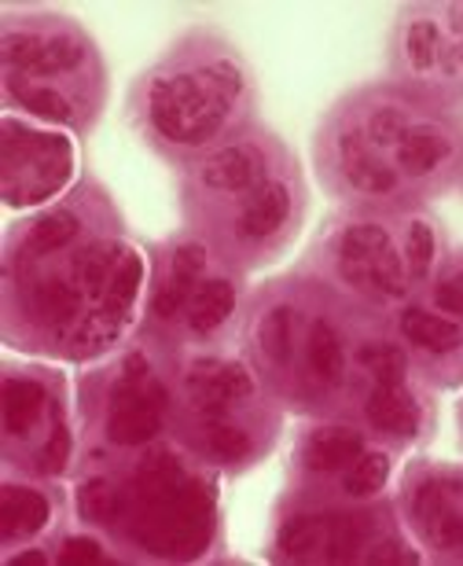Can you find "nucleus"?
Returning <instances> with one entry per match:
<instances>
[{"label":"nucleus","instance_id":"nucleus-6","mask_svg":"<svg viewBox=\"0 0 463 566\" xmlns=\"http://www.w3.org/2000/svg\"><path fill=\"white\" fill-rule=\"evenodd\" d=\"M74 151L63 137L19 126L15 115H4V199L8 207L49 199L71 177Z\"/></svg>","mask_w":463,"mask_h":566},{"label":"nucleus","instance_id":"nucleus-3","mask_svg":"<svg viewBox=\"0 0 463 566\" xmlns=\"http://www.w3.org/2000/svg\"><path fill=\"white\" fill-rule=\"evenodd\" d=\"M122 515L129 518L133 537L155 556H199L213 530L207 485L191 479L169 452H151L140 463L133 490H122Z\"/></svg>","mask_w":463,"mask_h":566},{"label":"nucleus","instance_id":"nucleus-19","mask_svg":"<svg viewBox=\"0 0 463 566\" xmlns=\"http://www.w3.org/2000/svg\"><path fill=\"white\" fill-rule=\"evenodd\" d=\"M306 365H309V376L320 382V387H335V382H343L346 349H343V338H338V332L327 321H313V327H309Z\"/></svg>","mask_w":463,"mask_h":566},{"label":"nucleus","instance_id":"nucleus-15","mask_svg":"<svg viewBox=\"0 0 463 566\" xmlns=\"http://www.w3.org/2000/svg\"><path fill=\"white\" fill-rule=\"evenodd\" d=\"M49 518H52V504L44 493L15 482H8L0 490V541L4 545H15L19 537L38 534V530L49 526Z\"/></svg>","mask_w":463,"mask_h":566},{"label":"nucleus","instance_id":"nucleus-1","mask_svg":"<svg viewBox=\"0 0 463 566\" xmlns=\"http://www.w3.org/2000/svg\"><path fill=\"white\" fill-rule=\"evenodd\" d=\"M11 283L27 321L49 343H88L99 327L115 332L137 302L144 262L115 243L82 247L60 269L11 258Z\"/></svg>","mask_w":463,"mask_h":566},{"label":"nucleus","instance_id":"nucleus-16","mask_svg":"<svg viewBox=\"0 0 463 566\" xmlns=\"http://www.w3.org/2000/svg\"><path fill=\"white\" fill-rule=\"evenodd\" d=\"M365 416L371 427L390 438H412L415 427H420V405H415L412 394L404 390V379L376 382L365 401Z\"/></svg>","mask_w":463,"mask_h":566},{"label":"nucleus","instance_id":"nucleus-12","mask_svg":"<svg viewBox=\"0 0 463 566\" xmlns=\"http://www.w3.org/2000/svg\"><path fill=\"white\" fill-rule=\"evenodd\" d=\"M265 177L273 174H269L265 151L257 144H229L199 166V185L210 196H243L254 185H262Z\"/></svg>","mask_w":463,"mask_h":566},{"label":"nucleus","instance_id":"nucleus-27","mask_svg":"<svg viewBox=\"0 0 463 566\" xmlns=\"http://www.w3.org/2000/svg\"><path fill=\"white\" fill-rule=\"evenodd\" d=\"M207 449L218 460H243L246 452H251V438H246V430L232 427L229 420H210L207 423Z\"/></svg>","mask_w":463,"mask_h":566},{"label":"nucleus","instance_id":"nucleus-11","mask_svg":"<svg viewBox=\"0 0 463 566\" xmlns=\"http://www.w3.org/2000/svg\"><path fill=\"white\" fill-rule=\"evenodd\" d=\"M63 420L55 416V401L49 387L33 376L8 371L4 376V446L19 449L30 441L41 427H60Z\"/></svg>","mask_w":463,"mask_h":566},{"label":"nucleus","instance_id":"nucleus-14","mask_svg":"<svg viewBox=\"0 0 463 566\" xmlns=\"http://www.w3.org/2000/svg\"><path fill=\"white\" fill-rule=\"evenodd\" d=\"M202 273H207V254H202V247H196V243L177 247L169 276L162 287H158L155 305H151L158 321H173L180 310H188L191 294H196V287L202 283Z\"/></svg>","mask_w":463,"mask_h":566},{"label":"nucleus","instance_id":"nucleus-7","mask_svg":"<svg viewBox=\"0 0 463 566\" xmlns=\"http://www.w3.org/2000/svg\"><path fill=\"white\" fill-rule=\"evenodd\" d=\"M335 265L349 287L371 294V298H398L404 294V262L382 224L360 221L335 240Z\"/></svg>","mask_w":463,"mask_h":566},{"label":"nucleus","instance_id":"nucleus-2","mask_svg":"<svg viewBox=\"0 0 463 566\" xmlns=\"http://www.w3.org/2000/svg\"><path fill=\"white\" fill-rule=\"evenodd\" d=\"M246 104V74L229 52L173 55L144 85V118L155 140L177 151L207 147Z\"/></svg>","mask_w":463,"mask_h":566},{"label":"nucleus","instance_id":"nucleus-20","mask_svg":"<svg viewBox=\"0 0 463 566\" xmlns=\"http://www.w3.org/2000/svg\"><path fill=\"white\" fill-rule=\"evenodd\" d=\"M235 310V287L229 280H202L188 302V327L199 335H210L229 321Z\"/></svg>","mask_w":463,"mask_h":566},{"label":"nucleus","instance_id":"nucleus-4","mask_svg":"<svg viewBox=\"0 0 463 566\" xmlns=\"http://www.w3.org/2000/svg\"><path fill=\"white\" fill-rule=\"evenodd\" d=\"M4 82L52 85V77L77 74L88 60V41L66 19H4Z\"/></svg>","mask_w":463,"mask_h":566},{"label":"nucleus","instance_id":"nucleus-26","mask_svg":"<svg viewBox=\"0 0 463 566\" xmlns=\"http://www.w3.org/2000/svg\"><path fill=\"white\" fill-rule=\"evenodd\" d=\"M404 262H409L412 280H427L434 265V229L427 221L409 224V240H404Z\"/></svg>","mask_w":463,"mask_h":566},{"label":"nucleus","instance_id":"nucleus-18","mask_svg":"<svg viewBox=\"0 0 463 566\" xmlns=\"http://www.w3.org/2000/svg\"><path fill=\"white\" fill-rule=\"evenodd\" d=\"M77 232H82V218H77V210L71 207H60V210H49L44 218H38L22 235V258H44V254H55L63 251V247H71L77 240Z\"/></svg>","mask_w":463,"mask_h":566},{"label":"nucleus","instance_id":"nucleus-9","mask_svg":"<svg viewBox=\"0 0 463 566\" xmlns=\"http://www.w3.org/2000/svg\"><path fill=\"white\" fill-rule=\"evenodd\" d=\"M412 518L438 552L463 556V479L453 471H431L412 485Z\"/></svg>","mask_w":463,"mask_h":566},{"label":"nucleus","instance_id":"nucleus-8","mask_svg":"<svg viewBox=\"0 0 463 566\" xmlns=\"http://www.w3.org/2000/svg\"><path fill=\"white\" fill-rule=\"evenodd\" d=\"M166 412V387L151 376L148 360L129 357L122 379L111 390L107 438L115 446H144L158 434Z\"/></svg>","mask_w":463,"mask_h":566},{"label":"nucleus","instance_id":"nucleus-28","mask_svg":"<svg viewBox=\"0 0 463 566\" xmlns=\"http://www.w3.org/2000/svg\"><path fill=\"white\" fill-rule=\"evenodd\" d=\"M434 302L442 305L445 313H453L463 321V269H456V273H449L438 280V287H434Z\"/></svg>","mask_w":463,"mask_h":566},{"label":"nucleus","instance_id":"nucleus-22","mask_svg":"<svg viewBox=\"0 0 463 566\" xmlns=\"http://www.w3.org/2000/svg\"><path fill=\"white\" fill-rule=\"evenodd\" d=\"M257 346H262V357L269 365L287 368L291 354H295V313L291 310H273L262 316V327H257Z\"/></svg>","mask_w":463,"mask_h":566},{"label":"nucleus","instance_id":"nucleus-17","mask_svg":"<svg viewBox=\"0 0 463 566\" xmlns=\"http://www.w3.org/2000/svg\"><path fill=\"white\" fill-rule=\"evenodd\" d=\"M360 452H365V438L357 434V430L349 427H327V430H316V434L306 441V452H302V460H306L309 471H343L346 463H354Z\"/></svg>","mask_w":463,"mask_h":566},{"label":"nucleus","instance_id":"nucleus-24","mask_svg":"<svg viewBox=\"0 0 463 566\" xmlns=\"http://www.w3.org/2000/svg\"><path fill=\"white\" fill-rule=\"evenodd\" d=\"M77 507H82L88 523H115L122 515V490L107 479H93L77 493Z\"/></svg>","mask_w":463,"mask_h":566},{"label":"nucleus","instance_id":"nucleus-10","mask_svg":"<svg viewBox=\"0 0 463 566\" xmlns=\"http://www.w3.org/2000/svg\"><path fill=\"white\" fill-rule=\"evenodd\" d=\"M240 213L232 221V235L243 247H269L287 232L291 213H295V196L291 185L280 177H265L262 185L240 196Z\"/></svg>","mask_w":463,"mask_h":566},{"label":"nucleus","instance_id":"nucleus-29","mask_svg":"<svg viewBox=\"0 0 463 566\" xmlns=\"http://www.w3.org/2000/svg\"><path fill=\"white\" fill-rule=\"evenodd\" d=\"M104 559V552H99V545L96 541H88V537H71L63 545V552H60V563H99Z\"/></svg>","mask_w":463,"mask_h":566},{"label":"nucleus","instance_id":"nucleus-5","mask_svg":"<svg viewBox=\"0 0 463 566\" xmlns=\"http://www.w3.org/2000/svg\"><path fill=\"white\" fill-rule=\"evenodd\" d=\"M398 63L415 82L463 85V4L409 11L398 30Z\"/></svg>","mask_w":463,"mask_h":566},{"label":"nucleus","instance_id":"nucleus-13","mask_svg":"<svg viewBox=\"0 0 463 566\" xmlns=\"http://www.w3.org/2000/svg\"><path fill=\"white\" fill-rule=\"evenodd\" d=\"M191 405L199 409L202 420H224L232 401H243L254 394L251 376L240 365H224V360H207L188 376Z\"/></svg>","mask_w":463,"mask_h":566},{"label":"nucleus","instance_id":"nucleus-23","mask_svg":"<svg viewBox=\"0 0 463 566\" xmlns=\"http://www.w3.org/2000/svg\"><path fill=\"white\" fill-rule=\"evenodd\" d=\"M324 530L327 518L324 515H295L287 518L284 530H280V552L287 559H313L324 552Z\"/></svg>","mask_w":463,"mask_h":566},{"label":"nucleus","instance_id":"nucleus-25","mask_svg":"<svg viewBox=\"0 0 463 566\" xmlns=\"http://www.w3.org/2000/svg\"><path fill=\"white\" fill-rule=\"evenodd\" d=\"M390 474V460L382 457V452H360L354 460V468L346 474V493L349 496H371L382 490V482H387Z\"/></svg>","mask_w":463,"mask_h":566},{"label":"nucleus","instance_id":"nucleus-21","mask_svg":"<svg viewBox=\"0 0 463 566\" xmlns=\"http://www.w3.org/2000/svg\"><path fill=\"white\" fill-rule=\"evenodd\" d=\"M401 332L412 346L427 349V354H453L463 343L460 324L445 321V316H438V313H427V310H404Z\"/></svg>","mask_w":463,"mask_h":566}]
</instances>
